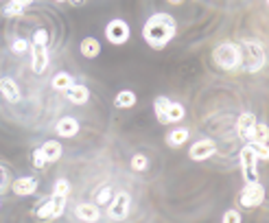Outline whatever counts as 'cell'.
Instances as JSON below:
<instances>
[{"label": "cell", "instance_id": "1", "mask_svg": "<svg viewBox=\"0 0 269 223\" xmlns=\"http://www.w3.org/2000/svg\"><path fill=\"white\" fill-rule=\"evenodd\" d=\"M175 20L169 13H153L142 26V37L151 48H164L175 37Z\"/></svg>", "mask_w": 269, "mask_h": 223}, {"label": "cell", "instance_id": "2", "mask_svg": "<svg viewBox=\"0 0 269 223\" xmlns=\"http://www.w3.org/2000/svg\"><path fill=\"white\" fill-rule=\"evenodd\" d=\"M212 59L223 70H234L243 64V50L236 44H221L212 52Z\"/></svg>", "mask_w": 269, "mask_h": 223}, {"label": "cell", "instance_id": "3", "mask_svg": "<svg viewBox=\"0 0 269 223\" xmlns=\"http://www.w3.org/2000/svg\"><path fill=\"white\" fill-rule=\"evenodd\" d=\"M239 160H241V169H243V177L245 182H258V155L252 144H245L239 153Z\"/></svg>", "mask_w": 269, "mask_h": 223}, {"label": "cell", "instance_id": "4", "mask_svg": "<svg viewBox=\"0 0 269 223\" xmlns=\"http://www.w3.org/2000/svg\"><path fill=\"white\" fill-rule=\"evenodd\" d=\"M262 199H265V188H262L258 182H247V186L243 188V193H241V197H239L241 206H245V208H256V206H260Z\"/></svg>", "mask_w": 269, "mask_h": 223}, {"label": "cell", "instance_id": "5", "mask_svg": "<svg viewBox=\"0 0 269 223\" xmlns=\"http://www.w3.org/2000/svg\"><path fill=\"white\" fill-rule=\"evenodd\" d=\"M105 37H107V42L112 44H125L129 39V26L125 20H112V22L105 26Z\"/></svg>", "mask_w": 269, "mask_h": 223}, {"label": "cell", "instance_id": "6", "mask_svg": "<svg viewBox=\"0 0 269 223\" xmlns=\"http://www.w3.org/2000/svg\"><path fill=\"white\" fill-rule=\"evenodd\" d=\"M245 68L247 72H256L258 68H262V64H265V52L256 42H245Z\"/></svg>", "mask_w": 269, "mask_h": 223}, {"label": "cell", "instance_id": "7", "mask_svg": "<svg viewBox=\"0 0 269 223\" xmlns=\"http://www.w3.org/2000/svg\"><path fill=\"white\" fill-rule=\"evenodd\" d=\"M129 212V195L127 193H116L114 199H112L110 208H107V214L112 219H125Z\"/></svg>", "mask_w": 269, "mask_h": 223}, {"label": "cell", "instance_id": "8", "mask_svg": "<svg viewBox=\"0 0 269 223\" xmlns=\"http://www.w3.org/2000/svg\"><path fill=\"white\" fill-rule=\"evenodd\" d=\"M214 151H217V144L212 140H199L190 147L188 155H190V160L201 162V160H208L210 155H214Z\"/></svg>", "mask_w": 269, "mask_h": 223}, {"label": "cell", "instance_id": "9", "mask_svg": "<svg viewBox=\"0 0 269 223\" xmlns=\"http://www.w3.org/2000/svg\"><path fill=\"white\" fill-rule=\"evenodd\" d=\"M64 92H66V96H68V101H72L75 105H83L90 98L88 88H85V85H81V83H70Z\"/></svg>", "mask_w": 269, "mask_h": 223}, {"label": "cell", "instance_id": "10", "mask_svg": "<svg viewBox=\"0 0 269 223\" xmlns=\"http://www.w3.org/2000/svg\"><path fill=\"white\" fill-rule=\"evenodd\" d=\"M33 72L35 75H42V72L46 70V64H48V52H46V46H37L33 44Z\"/></svg>", "mask_w": 269, "mask_h": 223}, {"label": "cell", "instance_id": "11", "mask_svg": "<svg viewBox=\"0 0 269 223\" xmlns=\"http://www.w3.org/2000/svg\"><path fill=\"white\" fill-rule=\"evenodd\" d=\"M11 190L20 197H26V195H33L37 190V182L33 177H18L16 182L11 184Z\"/></svg>", "mask_w": 269, "mask_h": 223}, {"label": "cell", "instance_id": "12", "mask_svg": "<svg viewBox=\"0 0 269 223\" xmlns=\"http://www.w3.org/2000/svg\"><path fill=\"white\" fill-rule=\"evenodd\" d=\"M0 92H3V96L9 103H18L20 101V88L16 85V81H13V79H9V77L0 79Z\"/></svg>", "mask_w": 269, "mask_h": 223}, {"label": "cell", "instance_id": "13", "mask_svg": "<svg viewBox=\"0 0 269 223\" xmlns=\"http://www.w3.org/2000/svg\"><path fill=\"white\" fill-rule=\"evenodd\" d=\"M77 131H79V123H77V118H72V116H66L57 123V134L64 138L77 136Z\"/></svg>", "mask_w": 269, "mask_h": 223}, {"label": "cell", "instance_id": "14", "mask_svg": "<svg viewBox=\"0 0 269 223\" xmlns=\"http://www.w3.org/2000/svg\"><path fill=\"white\" fill-rule=\"evenodd\" d=\"M267 125H260V123H256V125H252L247 131H245V140L247 142H267Z\"/></svg>", "mask_w": 269, "mask_h": 223}, {"label": "cell", "instance_id": "15", "mask_svg": "<svg viewBox=\"0 0 269 223\" xmlns=\"http://www.w3.org/2000/svg\"><path fill=\"white\" fill-rule=\"evenodd\" d=\"M75 214H77V219H81V221H96L98 219V208L94 206V203H79V206L75 208Z\"/></svg>", "mask_w": 269, "mask_h": 223}, {"label": "cell", "instance_id": "16", "mask_svg": "<svg viewBox=\"0 0 269 223\" xmlns=\"http://www.w3.org/2000/svg\"><path fill=\"white\" fill-rule=\"evenodd\" d=\"M39 149H42V153H44V157H46V162H55V160H59V157H62V144H59L57 140L44 142Z\"/></svg>", "mask_w": 269, "mask_h": 223}, {"label": "cell", "instance_id": "17", "mask_svg": "<svg viewBox=\"0 0 269 223\" xmlns=\"http://www.w3.org/2000/svg\"><path fill=\"white\" fill-rule=\"evenodd\" d=\"M98 52H101V44H98V39H94V37L81 39V55L83 57L94 59V57H98Z\"/></svg>", "mask_w": 269, "mask_h": 223}, {"label": "cell", "instance_id": "18", "mask_svg": "<svg viewBox=\"0 0 269 223\" xmlns=\"http://www.w3.org/2000/svg\"><path fill=\"white\" fill-rule=\"evenodd\" d=\"M35 214L39 216V219H55V216H57V210H55V201H52V197L39 203V208H37Z\"/></svg>", "mask_w": 269, "mask_h": 223}, {"label": "cell", "instance_id": "19", "mask_svg": "<svg viewBox=\"0 0 269 223\" xmlns=\"http://www.w3.org/2000/svg\"><path fill=\"white\" fill-rule=\"evenodd\" d=\"M252 125H256V116H254V114H249V112L241 114L239 121H236V131H239V136H241V138L245 136V131L252 127Z\"/></svg>", "mask_w": 269, "mask_h": 223}, {"label": "cell", "instance_id": "20", "mask_svg": "<svg viewBox=\"0 0 269 223\" xmlns=\"http://www.w3.org/2000/svg\"><path fill=\"white\" fill-rule=\"evenodd\" d=\"M184 118V107L175 101H169V107H167V123H180Z\"/></svg>", "mask_w": 269, "mask_h": 223}, {"label": "cell", "instance_id": "21", "mask_svg": "<svg viewBox=\"0 0 269 223\" xmlns=\"http://www.w3.org/2000/svg\"><path fill=\"white\" fill-rule=\"evenodd\" d=\"M136 94L131 90H123L116 94V107H134Z\"/></svg>", "mask_w": 269, "mask_h": 223}, {"label": "cell", "instance_id": "22", "mask_svg": "<svg viewBox=\"0 0 269 223\" xmlns=\"http://www.w3.org/2000/svg\"><path fill=\"white\" fill-rule=\"evenodd\" d=\"M153 107H155L157 121H160L162 125H167V107H169V98L157 96V98H155V103H153Z\"/></svg>", "mask_w": 269, "mask_h": 223}, {"label": "cell", "instance_id": "23", "mask_svg": "<svg viewBox=\"0 0 269 223\" xmlns=\"http://www.w3.org/2000/svg\"><path fill=\"white\" fill-rule=\"evenodd\" d=\"M188 140V131L186 129H175L173 134H169L167 142L171 144V147H180V144H184Z\"/></svg>", "mask_w": 269, "mask_h": 223}, {"label": "cell", "instance_id": "24", "mask_svg": "<svg viewBox=\"0 0 269 223\" xmlns=\"http://www.w3.org/2000/svg\"><path fill=\"white\" fill-rule=\"evenodd\" d=\"M70 83H72V77L68 75V72H59V75L52 77V88L55 90H66Z\"/></svg>", "mask_w": 269, "mask_h": 223}, {"label": "cell", "instance_id": "25", "mask_svg": "<svg viewBox=\"0 0 269 223\" xmlns=\"http://www.w3.org/2000/svg\"><path fill=\"white\" fill-rule=\"evenodd\" d=\"M131 169H134V171H144V169H147V155L138 153V155L131 157Z\"/></svg>", "mask_w": 269, "mask_h": 223}, {"label": "cell", "instance_id": "26", "mask_svg": "<svg viewBox=\"0 0 269 223\" xmlns=\"http://www.w3.org/2000/svg\"><path fill=\"white\" fill-rule=\"evenodd\" d=\"M22 11H24V7H20L16 3H9L5 7V16L7 18H13V16H22Z\"/></svg>", "mask_w": 269, "mask_h": 223}, {"label": "cell", "instance_id": "27", "mask_svg": "<svg viewBox=\"0 0 269 223\" xmlns=\"http://www.w3.org/2000/svg\"><path fill=\"white\" fill-rule=\"evenodd\" d=\"M33 44H37V46H46V44H48V33H46L44 29L35 31V35H33Z\"/></svg>", "mask_w": 269, "mask_h": 223}, {"label": "cell", "instance_id": "28", "mask_svg": "<svg viewBox=\"0 0 269 223\" xmlns=\"http://www.w3.org/2000/svg\"><path fill=\"white\" fill-rule=\"evenodd\" d=\"M33 164H35L37 169H44L46 164H48V162H46V157H44V153H42V149L33 151Z\"/></svg>", "mask_w": 269, "mask_h": 223}, {"label": "cell", "instance_id": "29", "mask_svg": "<svg viewBox=\"0 0 269 223\" xmlns=\"http://www.w3.org/2000/svg\"><path fill=\"white\" fill-rule=\"evenodd\" d=\"M223 223H241V214L236 212V210H228V212L223 214Z\"/></svg>", "mask_w": 269, "mask_h": 223}, {"label": "cell", "instance_id": "30", "mask_svg": "<svg viewBox=\"0 0 269 223\" xmlns=\"http://www.w3.org/2000/svg\"><path fill=\"white\" fill-rule=\"evenodd\" d=\"M68 182L66 180H59L57 184H55V195H62V197H68Z\"/></svg>", "mask_w": 269, "mask_h": 223}, {"label": "cell", "instance_id": "31", "mask_svg": "<svg viewBox=\"0 0 269 223\" xmlns=\"http://www.w3.org/2000/svg\"><path fill=\"white\" fill-rule=\"evenodd\" d=\"M26 48H29L26 39H16V42H13V52H24Z\"/></svg>", "mask_w": 269, "mask_h": 223}, {"label": "cell", "instance_id": "32", "mask_svg": "<svg viewBox=\"0 0 269 223\" xmlns=\"http://www.w3.org/2000/svg\"><path fill=\"white\" fill-rule=\"evenodd\" d=\"M110 197H112V188H103L101 193L96 195V201H98V203H105V201L110 199Z\"/></svg>", "mask_w": 269, "mask_h": 223}, {"label": "cell", "instance_id": "33", "mask_svg": "<svg viewBox=\"0 0 269 223\" xmlns=\"http://www.w3.org/2000/svg\"><path fill=\"white\" fill-rule=\"evenodd\" d=\"M7 186H9V177H7V171L0 166V190H5Z\"/></svg>", "mask_w": 269, "mask_h": 223}, {"label": "cell", "instance_id": "34", "mask_svg": "<svg viewBox=\"0 0 269 223\" xmlns=\"http://www.w3.org/2000/svg\"><path fill=\"white\" fill-rule=\"evenodd\" d=\"M11 3H16V5H20V7H29L33 0H11Z\"/></svg>", "mask_w": 269, "mask_h": 223}, {"label": "cell", "instance_id": "35", "mask_svg": "<svg viewBox=\"0 0 269 223\" xmlns=\"http://www.w3.org/2000/svg\"><path fill=\"white\" fill-rule=\"evenodd\" d=\"M171 3H175V5H177V3H182V0H171Z\"/></svg>", "mask_w": 269, "mask_h": 223}, {"label": "cell", "instance_id": "36", "mask_svg": "<svg viewBox=\"0 0 269 223\" xmlns=\"http://www.w3.org/2000/svg\"><path fill=\"white\" fill-rule=\"evenodd\" d=\"M55 3H66V0H55Z\"/></svg>", "mask_w": 269, "mask_h": 223}, {"label": "cell", "instance_id": "37", "mask_svg": "<svg viewBox=\"0 0 269 223\" xmlns=\"http://www.w3.org/2000/svg\"><path fill=\"white\" fill-rule=\"evenodd\" d=\"M75 3H83V0H75Z\"/></svg>", "mask_w": 269, "mask_h": 223}]
</instances>
